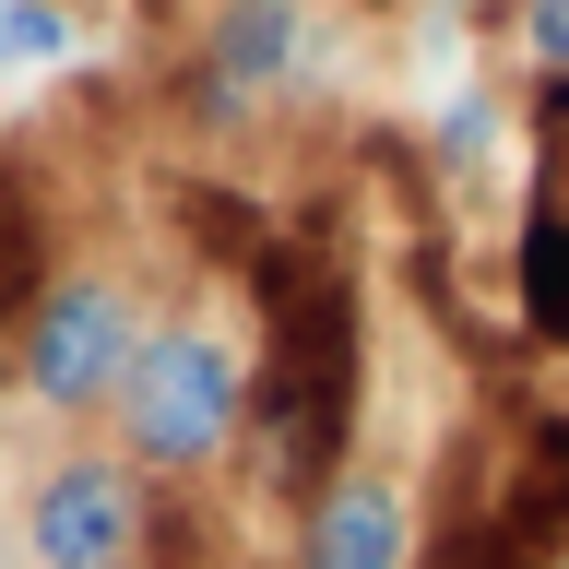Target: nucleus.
I'll list each match as a JSON object with an SVG mask.
<instances>
[{"label": "nucleus", "instance_id": "nucleus-7", "mask_svg": "<svg viewBox=\"0 0 569 569\" xmlns=\"http://www.w3.org/2000/svg\"><path fill=\"white\" fill-rule=\"evenodd\" d=\"M510 297H522L533 345H569V202H533L510 238Z\"/></svg>", "mask_w": 569, "mask_h": 569}, {"label": "nucleus", "instance_id": "nucleus-2", "mask_svg": "<svg viewBox=\"0 0 569 569\" xmlns=\"http://www.w3.org/2000/svg\"><path fill=\"white\" fill-rule=\"evenodd\" d=\"M119 427H131V462L142 475H202V462L238 451L249 427V356L202 320L178 332H142L131 380H119Z\"/></svg>", "mask_w": 569, "mask_h": 569}, {"label": "nucleus", "instance_id": "nucleus-4", "mask_svg": "<svg viewBox=\"0 0 569 569\" xmlns=\"http://www.w3.org/2000/svg\"><path fill=\"white\" fill-rule=\"evenodd\" d=\"M142 546H154V510H142V475L119 451H71L36 475V498H24L36 569H142Z\"/></svg>", "mask_w": 569, "mask_h": 569}, {"label": "nucleus", "instance_id": "nucleus-10", "mask_svg": "<svg viewBox=\"0 0 569 569\" xmlns=\"http://www.w3.org/2000/svg\"><path fill=\"white\" fill-rule=\"evenodd\" d=\"M533 131H546V154L569 167V71H546V96H533Z\"/></svg>", "mask_w": 569, "mask_h": 569}, {"label": "nucleus", "instance_id": "nucleus-3", "mask_svg": "<svg viewBox=\"0 0 569 569\" xmlns=\"http://www.w3.org/2000/svg\"><path fill=\"white\" fill-rule=\"evenodd\" d=\"M131 356H142V320H131L119 284L107 273H48V297L24 309L12 380H24V403H48V416H83V403H119Z\"/></svg>", "mask_w": 569, "mask_h": 569}, {"label": "nucleus", "instance_id": "nucleus-8", "mask_svg": "<svg viewBox=\"0 0 569 569\" xmlns=\"http://www.w3.org/2000/svg\"><path fill=\"white\" fill-rule=\"evenodd\" d=\"M71 24L60 12H24V0H0V60H60Z\"/></svg>", "mask_w": 569, "mask_h": 569}, {"label": "nucleus", "instance_id": "nucleus-5", "mask_svg": "<svg viewBox=\"0 0 569 569\" xmlns=\"http://www.w3.org/2000/svg\"><path fill=\"white\" fill-rule=\"evenodd\" d=\"M297 569H416V498L391 487V475H332L309 498Z\"/></svg>", "mask_w": 569, "mask_h": 569}, {"label": "nucleus", "instance_id": "nucleus-9", "mask_svg": "<svg viewBox=\"0 0 569 569\" xmlns=\"http://www.w3.org/2000/svg\"><path fill=\"white\" fill-rule=\"evenodd\" d=\"M522 48L533 71H569V0H522Z\"/></svg>", "mask_w": 569, "mask_h": 569}, {"label": "nucleus", "instance_id": "nucleus-6", "mask_svg": "<svg viewBox=\"0 0 569 569\" xmlns=\"http://www.w3.org/2000/svg\"><path fill=\"white\" fill-rule=\"evenodd\" d=\"M297 48H309L297 0H226V12L202 24V71H226L238 96H273L284 71H297Z\"/></svg>", "mask_w": 569, "mask_h": 569}, {"label": "nucleus", "instance_id": "nucleus-1", "mask_svg": "<svg viewBox=\"0 0 569 569\" xmlns=\"http://www.w3.org/2000/svg\"><path fill=\"white\" fill-rule=\"evenodd\" d=\"M284 273L261 284L273 297V332L249 356V475L273 498H320L332 475H356V284L273 249Z\"/></svg>", "mask_w": 569, "mask_h": 569}, {"label": "nucleus", "instance_id": "nucleus-11", "mask_svg": "<svg viewBox=\"0 0 569 569\" xmlns=\"http://www.w3.org/2000/svg\"><path fill=\"white\" fill-rule=\"evenodd\" d=\"M558 569H569V546H558Z\"/></svg>", "mask_w": 569, "mask_h": 569}]
</instances>
